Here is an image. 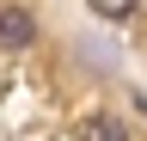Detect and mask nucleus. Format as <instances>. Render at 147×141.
Instances as JSON below:
<instances>
[{"instance_id": "2", "label": "nucleus", "mask_w": 147, "mask_h": 141, "mask_svg": "<svg viewBox=\"0 0 147 141\" xmlns=\"http://www.w3.org/2000/svg\"><path fill=\"white\" fill-rule=\"evenodd\" d=\"M80 141H129V135H123L117 117H86L80 123Z\"/></svg>"}, {"instance_id": "1", "label": "nucleus", "mask_w": 147, "mask_h": 141, "mask_svg": "<svg viewBox=\"0 0 147 141\" xmlns=\"http://www.w3.org/2000/svg\"><path fill=\"white\" fill-rule=\"evenodd\" d=\"M31 37H37L31 12H18V6H12V12H0V49H25Z\"/></svg>"}, {"instance_id": "3", "label": "nucleus", "mask_w": 147, "mask_h": 141, "mask_svg": "<svg viewBox=\"0 0 147 141\" xmlns=\"http://www.w3.org/2000/svg\"><path fill=\"white\" fill-rule=\"evenodd\" d=\"M92 12H98V19H110V25H123L129 12H135V0H86Z\"/></svg>"}]
</instances>
